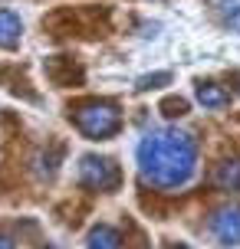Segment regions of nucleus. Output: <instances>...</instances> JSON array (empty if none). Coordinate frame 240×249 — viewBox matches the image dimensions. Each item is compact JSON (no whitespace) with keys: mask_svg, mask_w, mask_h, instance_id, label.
Masks as SVG:
<instances>
[{"mask_svg":"<svg viewBox=\"0 0 240 249\" xmlns=\"http://www.w3.org/2000/svg\"><path fill=\"white\" fill-rule=\"evenodd\" d=\"M198 171V141L178 128H155L139 144V174L145 184L175 190Z\"/></svg>","mask_w":240,"mask_h":249,"instance_id":"obj_1","label":"nucleus"},{"mask_svg":"<svg viewBox=\"0 0 240 249\" xmlns=\"http://www.w3.org/2000/svg\"><path fill=\"white\" fill-rule=\"evenodd\" d=\"M76 124L86 138H112L122 124V115L112 102H89L76 108Z\"/></svg>","mask_w":240,"mask_h":249,"instance_id":"obj_2","label":"nucleus"},{"mask_svg":"<svg viewBox=\"0 0 240 249\" xmlns=\"http://www.w3.org/2000/svg\"><path fill=\"white\" fill-rule=\"evenodd\" d=\"M119 167L109 158H99V154H86L79 161V184L86 190H115L119 187Z\"/></svg>","mask_w":240,"mask_h":249,"instance_id":"obj_3","label":"nucleus"},{"mask_svg":"<svg viewBox=\"0 0 240 249\" xmlns=\"http://www.w3.org/2000/svg\"><path fill=\"white\" fill-rule=\"evenodd\" d=\"M207 230L214 233L217 243H224V246H237V243H240V203H227V207L214 210V213H211V220H207Z\"/></svg>","mask_w":240,"mask_h":249,"instance_id":"obj_4","label":"nucleus"},{"mask_svg":"<svg viewBox=\"0 0 240 249\" xmlns=\"http://www.w3.org/2000/svg\"><path fill=\"white\" fill-rule=\"evenodd\" d=\"M214 184L220 190H234L240 194V158H227L214 167Z\"/></svg>","mask_w":240,"mask_h":249,"instance_id":"obj_5","label":"nucleus"},{"mask_svg":"<svg viewBox=\"0 0 240 249\" xmlns=\"http://www.w3.org/2000/svg\"><path fill=\"white\" fill-rule=\"evenodd\" d=\"M23 33V23H20V17L13 10H0V46H17V39Z\"/></svg>","mask_w":240,"mask_h":249,"instance_id":"obj_6","label":"nucleus"},{"mask_svg":"<svg viewBox=\"0 0 240 249\" xmlns=\"http://www.w3.org/2000/svg\"><path fill=\"white\" fill-rule=\"evenodd\" d=\"M198 102H201L204 108H224L230 102V95L217 86V82H201V86H198Z\"/></svg>","mask_w":240,"mask_h":249,"instance_id":"obj_7","label":"nucleus"},{"mask_svg":"<svg viewBox=\"0 0 240 249\" xmlns=\"http://www.w3.org/2000/svg\"><path fill=\"white\" fill-rule=\"evenodd\" d=\"M89 249H122V236H119V230L112 226H96L92 233H89Z\"/></svg>","mask_w":240,"mask_h":249,"instance_id":"obj_8","label":"nucleus"},{"mask_svg":"<svg viewBox=\"0 0 240 249\" xmlns=\"http://www.w3.org/2000/svg\"><path fill=\"white\" fill-rule=\"evenodd\" d=\"M60 154H63L60 148L53 151V154H40V158H37V174L40 177H53V174H56V161H60Z\"/></svg>","mask_w":240,"mask_h":249,"instance_id":"obj_9","label":"nucleus"},{"mask_svg":"<svg viewBox=\"0 0 240 249\" xmlns=\"http://www.w3.org/2000/svg\"><path fill=\"white\" fill-rule=\"evenodd\" d=\"M164 82H171V72H155V75H145V79H139V92H148V89H158L164 86Z\"/></svg>","mask_w":240,"mask_h":249,"instance_id":"obj_10","label":"nucleus"},{"mask_svg":"<svg viewBox=\"0 0 240 249\" xmlns=\"http://www.w3.org/2000/svg\"><path fill=\"white\" fill-rule=\"evenodd\" d=\"M161 112L168 115V118H181V115L188 112V102H184V99H164L161 102Z\"/></svg>","mask_w":240,"mask_h":249,"instance_id":"obj_11","label":"nucleus"},{"mask_svg":"<svg viewBox=\"0 0 240 249\" xmlns=\"http://www.w3.org/2000/svg\"><path fill=\"white\" fill-rule=\"evenodd\" d=\"M0 249H13V243H10L7 236H0Z\"/></svg>","mask_w":240,"mask_h":249,"instance_id":"obj_12","label":"nucleus"},{"mask_svg":"<svg viewBox=\"0 0 240 249\" xmlns=\"http://www.w3.org/2000/svg\"><path fill=\"white\" fill-rule=\"evenodd\" d=\"M168 249H191L188 243H168Z\"/></svg>","mask_w":240,"mask_h":249,"instance_id":"obj_13","label":"nucleus"},{"mask_svg":"<svg viewBox=\"0 0 240 249\" xmlns=\"http://www.w3.org/2000/svg\"><path fill=\"white\" fill-rule=\"evenodd\" d=\"M237 92H240V75H237Z\"/></svg>","mask_w":240,"mask_h":249,"instance_id":"obj_14","label":"nucleus"}]
</instances>
